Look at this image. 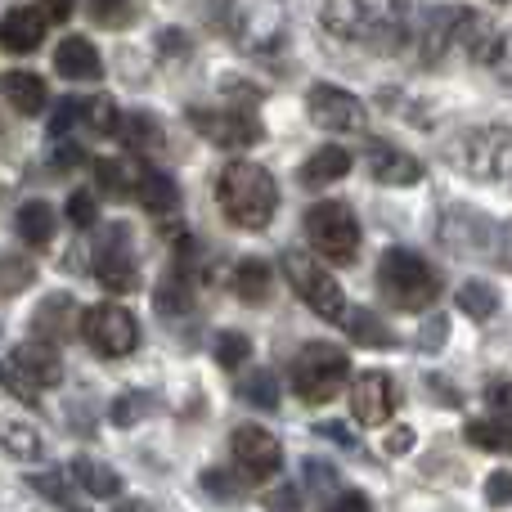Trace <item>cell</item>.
Returning <instances> with one entry per match:
<instances>
[{"label": "cell", "instance_id": "cell-1", "mask_svg": "<svg viewBox=\"0 0 512 512\" xmlns=\"http://www.w3.org/2000/svg\"><path fill=\"white\" fill-rule=\"evenodd\" d=\"M324 27L337 41L364 45L373 54H396L409 32L405 0H324Z\"/></svg>", "mask_w": 512, "mask_h": 512}, {"label": "cell", "instance_id": "cell-2", "mask_svg": "<svg viewBox=\"0 0 512 512\" xmlns=\"http://www.w3.org/2000/svg\"><path fill=\"white\" fill-rule=\"evenodd\" d=\"M216 203H221L225 221L239 225V230H265L279 212V185L265 167L234 158L225 162L221 180H216Z\"/></svg>", "mask_w": 512, "mask_h": 512}, {"label": "cell", "instance_id": "cell-3", "mask_svg": "<svg viewBox=\"0 0 512 512\" xmlns=\"http://www.w3.org/2000/svg\"><path fill=\"white\" fill-rule=\"evenodd\" d=\"M221 23H225V32H230V41L239 45L243 54H256V59L279 54L292 32L288 0H225Z\"/></svg>", "mask_w": 512, "mask_h": 512}, {"label": "cell", "instance_id": "cell-4", "mask_svg": "<svg viewBox=\"0 0 512 512\" xmlns=\"http://www.w3.org/2000/svg\"><path fill=\"white\" fill-rule=\"evenodd\" d=\"M486 41H490V27L463 5H436V9H427L423 23H418L423 63H441L445 54H454V50H472V59H481Z\"/></svg>", "mask_w": 512, "mask_h": 512}, {"label": "cell", "instance_id": "cell-5", "mask_svg": "<svg viewBox=\"0 0 512 512\" xmlns=\"http://www.w3.org/2000/svg\"><path fill=\"white\" fill-rule=\"evenodd\" d=\"M378 292L396 310H427L441 297V274L432 261H423L409 248H391L378 261Z\"/></svg>", "mask_w": 512, "mask_h": 512}, {"label": "cell", "instance_id": "cell-6", "mask_svg": "<svg viewBox=\"0 0 512 512\" xmlns=\"http://www.w3.org/2000/svg\"><path fill=\"white\" fill-rule=\"evenodd\" d=\"M450 167L472 180H508L512 176V131L508 126H472L445 144Z\"/></svg>", "mask_w": 512, "mask_h": 512}, {"label": "cell", "instance_id": "cell-7", "mask_svg": "<svg viewBox=\"0 0 512 512\" xmlns=\"http://www.w3.org/2000/svg\"><path fill=\"white\" fill-rule=\"evenodd\" d=\"M346 378H351V355L333 342H310L292 360V387L306 405H328L342 396Z\"/></svg>", "mask_w": 512, "mask_h": 512}, {"label": "cell", "instance_id": "cell-8", "mask_svg": "<svg viewBox=\"0 0 512 512\" xmlns=\"http://www.w3.org/2000/svg\"><path fill=\"white\" fill-rule=\"evenodd\" d=\"M301 230H306L310 248L324 261L346 265L360 252V221H355V212L346 203H315L306 212V221H301Z\"/></svg>", "mask_w": 512, "mask_h": 512}, {"label": "cell", "instance_id": "cell-9", "mask_svg": "<svg viewBox=\"0 0 512 512\" xmlns=\"http://www.w3.org/2000/svg\"><path fill=\"white\" fill-rule=\"evenodd\" d=\"M0 382H5V391H14L18 400L36 405V396H41L45 387H59L63 382V360L54 346L23 342V346H14L9 364H0Z\"/></svg>", "mask_w": 512, "mask_h": 512}, {"label": "cell", "instance_id": "cell-10", "mask_svg": "<svg viewBox=\"0 0 512 512\" xmlns=\"http://www.w3.org/2000/svg\"><path fill=\"white\" fill-rule=\"evenodd\" d=\"M283 274H288L292 292H297V297L306 301V306L315 310L319 319H328V324L342 328V319H346V297H342L337 279L324 270V265H315L306 252H283Z\"/></svg>", "mask_w": 512, "mask_h": 512}, {"label": "cell", "instance_id": "cell-11", "mask_svg": "<svg viewBox=\"0 0 512 512\" xmlns=\"http://www.w3.org/2000/svg\"><path fill=\"white\" fill-rule=\"evenodd\" d=\"M189 122L203 140H212L216 149H252L261 140V122H256L252 99L248 104H216V108H189Z\"/></svg>", "mask_w": 512, "mask_h": 512}, {"label": "cell", "instance_id": "cell-12", "mask_svg": "<svg viewBox=\"0 0 512 512\" xmlns=\"http://www.w3.org/2000/svg\"><path fill=\"white\" fill-rule=\"evenodd\" d=\"M77 328H81V337L104 355V360H122V355H131L135 346H140V324H135V315L126 306H117V301H104V306L81 310Z\"/></svg>", "mask_w": 512, "mask_h": 512}, {"label": "cell", "instance_id": "cell-13", "mask_svg": "<svg viewBox=\"0 0 512 512\" xmlns=\"http://www.w3.org/2000/svg\"><path fill=\"white\" fill-rule=\"evenodd\" d=\"M90 265H95V279L104 283L108 292H135L140 288V270H135V248H131V230H126V225H108V230H99Z\"/></svg>", "mask_w": 512, "mask_h": 512}, {"label": "cell", "instance_id": "cell-14", "mask_svg": "<svg viewBox=\"0 0 512 512\" xmlns=\"http://www.w3.org/2000/svg\"><path fill=\"white\" fill-rule=\"evenodd\" d=\"M306 113H310V122H315L319 131H342V135H360L364 122H369L360 99H355L351 90H342V86H328V81L310 86Z\"/></svg>", "mask_w": 512, "mask_h": 512}, {"label": "cell", "instance_id": "cell-15", "mask_svg": "<svg viewBox=\"0 0 512 512\" xmlns=\"http://www.w3.org/2000/svg\"><path fill=\"white\" fill-rule=\"evenodd\" d=\"M234 472H243L248 481H265L283 468V445L274 441V432H265L261 423H243L230 436Z\"/></svg>", "mask_w": 512, "mask_h": 512}, {"label": "cell", "instance_id": "cell-16", "mask_svg": "<svg viewBox=\"0 0 512 512\" xmlns=\"http://www.w3.org/2000/svg\"><path fill=\"white\" fill-rule=\"evenodd\" d=\"M351 409L360 427H387L396 418V382L382 369H364L351 387Z\"/></svg>", "mask_w": 512, "mask_h": 512}, {"label": "cell", "instance_id": "cell-17", "mask_svg": "<svg viewBox=\"0 0 512 512\" xmlns=\"http://www.w3.org/2000/svg\"><path fill=\"white\" fill-rule=\"evenodd\" d=\"M77 324H81V315H77V301H72L68 292L45 297L32 315V333H36V342H45V346L68 342V337L77 333Z\"/></svg>", "mask_w": 512, "mask_h": 512}, {"label": "cell", "instance_id": "cell-18", "mask_svg": "<svg viewBox=\"0 0 512 512\" xmlns=\"http://www.w3.org/2000/svg\"><path fill=\"white\" fill-rule=\"evenodd\" d=\"M45 41V14L32 5H14L0 18V50L9 54H32Z\"/></svg>", "mask_w": 512, "mask_h": 512}, {"label": "cell", "instance_id": "cell-19", "mask_svg": "<svg viewBox=\"0 0 512 512\" xmlns=\"http://www.w3.org/2000/svg\"><path fill=\"white\" fill-rule=\"evenodd\" d=\"M131 198H140V207H149L153 216H171L180 207V189L167 171H153L144 162H135V185H131Z\"/></svg>", "mask_w": 512, "mask_h": 512}, {"label": "cell", "instance_id": "cell-20", "mask_svg": "<svg viewBox=\"0 0 512 512\" xmlns=\"http://www.w3.org/2000/svg\"><path fill=\"white\" fill-rule=\"evenodd\" d=\"M54 72L68 81H99L104 77V59L86 36H68V41L54 50Z\"/></svg>", "mask_w": 512, "mask_h": 512}, {"label": "cell", "instance_id": "cell-21", "mask_svg": "<svg viewBox=\"0 0 512 512\" xmlns=\"http://www.w3.org/2000/svg\"><path fill=\"white\" fill-rule=\"evenodd\" d=\"M369 171H373V180H382V185H418V180H423V162L409 158V153L396 149V144H373Z\"/></svg>", "mask_w": 512, "mask_h": 512}, {"label": "cell", "instance_id": "cell-22", "mask_svg": "<svg viewBox=\"0 0 512 512\" xmlns=\"http://www.w3.org/2000/svg\"><path fill=\"white\" fill-rule=\"evenodd\" d=\"M68 477L77 481L81 495H90V499H117L122 495V477H117L104 459H86V454H81V459H72Z\"/></svg>", "mask_w": 512, "mask_h": 512}, {"label": "cell", "instance_id": "cell-23", "mask_svg": "<svg viewBox=\"0 0 512 512\" xmlns=\"http://www.w3.org/2000/svg\"><path fill=\"white\" fill-rule=\"evenodd\" d=\"M0 95L23 117H36L45 108V99H50L45 95V81L36 77V72H5V77H0Z\"/></svg>", "mask_w": 512, "mask_h": 512}, {"label": "cell", "instance_id": "cell-24", "mask_svg": "<svg viewBox=\"0 0 512 512\" xmlns=\"http://www.w3.org/2000/svg\"><path fill=\"white\" fill-rule=\"evenodd\" d=\"M346 171H351V153L337 149V144H324V149H315L310 162L301 167V185L324 189V185H333V180H342Z\"/></svg>", "mask_w": 512, "mask_h": 512}, {"label": "cell", "instance_id": "cell-25", "mask_svg": "<svg viewBox=\"0 0 512 512\" xmlns=\"http://www.w3.org/2000/svg\"><path fill=\"white\" fill-rule=\"evenodd\" d=\"M14 230H18V239H23L27 248H45V243L54 239V207L41 203V198L23 203L18 207V216H14Z\"/></svg>", "mask_w": 512, "mask_h": 512}, {"label": "cell", "instance_id": "cell-26", "mask_svg": "<svg viewBox=\"0 0 512 512\" xmlns=\"http://www.w3.org/2000/svg\"><path fill=\"white\" fill-rule=\"evenodd\" d=\"M342 328H346V333H351L360 346H396V333H391V328L382 324L378 315H369V310H360V306H346Z\"/></svg>", "mask_w": 512, "mask_h": 512}, {"label": "cell", "instance_id": "cell-27", "mask_svg": "<svg viewBox=\"0 0 512 512\" xmlns=\"http://www.w3.org/2000/svg\"><path fill=\"white\" fill-rule=\"evenodd\" d=\"M230 288L239 292V301H252V306H261V301L270 297V288H274V274H270V265H265V261H243L239 270H234Z\"/></svg>", "mask_w": 512, "mask_h": 512}, {"label": "cell", "instance_id": "cell-28", "mask_svg": "<svg viewBox=\"0 0 512 512\" xmlns=\"http://www.w3.org/2000/svg\"><path fill=\"white\" fill-rule=\"evenodd\" d=\"M468 441L490 454H512V423L508 418H477L468 423Z\"/></svg>", "mask_w": 512, "mask_h": 512}, {"label": "cell", "instance_id": "cell-29", "mask_svg": "<svg viewBox=\"0 0 512 512\" xmlns=\"http://www.w3.org/2000/svg\"><path fill=\"white\" fill-rule=\"evenodd\" d=\"M95 180H99V189H104V194L131 198L135 162H131V158H99V162H95Z\"/></svg>", "mask_w": 512, "mask_h": 512}, {"label": "cell", "instance_id": "cell-30", "mask_svg": "<svg viewBox=\"0 0 512 512\" xmlns=\"http://www.w3.org/2000/svg\"><path fill=\"white\" fill-rule=\"evenodd\" d=\"M239 396L256 409H279V378H274L270 369H256L239 382Z\"/></svg>", "mask_w": 512, "mask_h": 512}, {"label": "cell", "instance_id": "cell-31", "mask_svg": "<svg viewBox=\"0 0 512 512\" xmlns=\"http://www.w3.org/2000/svg\"><path fill=\"white\" fill-rule=\"evenodd\" d=\"M189 306H194V288H189L185 270H176L171 279L158 283V310L162 315H189Z\"/></svg>", "mask_w": 512, "mask_h": 512}, {"label": "cell", "instance_id": "cell-32", "mask_svg": "<svg viewBox=\"0 0 512 512\" xmlns=\"http://www.w3.org/2000/svg\"><path fill=\"white\" fill-rule=\"evenodd\" d=\"M0 445H5L14 459H41V436H36V427L27 423H0Z\"/></svg>", "mask_w": 512, "mask_h": 512}, {"label": "cell", "instance_id": "cell-33", "mask_svg": "<svg viewBox=\"0 0 512 512\" xmlns=\"http://www.w3.org/2000/svg\"><path fill=\"white\" fill-rule=\"evenodd\" d=\"M477 63H486L499 81H512V27H504V32H490V41H486V50H481Z\"/></svg>", "mask_w": 512, "mask_h": 512}, {"label": "cell", "instance_id": "cell-34", "mask_svg": "<svg viewBox=\"0 0 512 512\" xmlns=\"http://www.w3.org/2000/svg\"><path fill=\"white\" fill-rule=\"evenodd\" d=\"M459 306H463V315H472V319H490L499 310V292L490 288V283H463L459 288Z\"/></svg>", "mask_w": 512, "mask_h": 512}, {"label": "cell", "instance_id": "cell-35", "mask_svg": "<svg viewBox=\"0 0 512 512\" xmlns=\"http://www.w3.org/2000/svg\"><path fill=\"white\" fill-rule=\"evenodd\" d=\"M113 135H122V144H131V149H149V144H158V126H153L149 113L117 117V131Z\"/></svg>", "mask_w": 512, "mask_h": 512}, {"label": "cell", "instance_id": "cell-36", "mask_svg": "<svg viewBox=\"0 0 512 512\" xmlns=\"http://www.w3.org/2000/svg\"><path fill=\"white\" fill-rule=\"evenodd\" d=\"M81 122H86L95 135H113V131H117V108H113V99H108V95L81 99Z\"/></svg>", "mask_w": 512, "mask_h": 512}, {"label": "cell", "instance_id": "cell-37", "mask_svg": "<svg viewBox=\"0 0 512 512\" xmlns=\"http://www.w3.org/2000/svg\"><path fill=\"white\" fill-rule=\"evenodd\" d=\"M90 5V18H95L99 27H131L135 23V5L131 0H86Z\"/></svg>", "mask_w": 512, "mask_h": 512}, {"label": "cell", "instance_id": "cell-38", "mask_svg": "<svg viewBox=\"0 0 512 512\" xmlns=\"http://www.w3.org/2000/svg\"><path fill=\"white\" fill-rule=\"evenodd\" d=\"M149 409H158V400L149 396V391H131V396H117L113 400V423L117 427H135Z\"/></svg>", "mask_w": 512, "mask_h": 512}, {"label": "cell", "instance_id": "cell-39", "mask_svg": "<svg viewBox=\"0 0 512 512\" xmlns=\"http://www.w3.org/2000/svg\"><path fill=\"white\" fill-rule=\"evenodd\" d=\"M32 279H36L32 261H23V256H0V292H23Z\"/></svg>", "mask_w": 512, "mask_h": 512}, {"label": "cell", "instance_id": "cell-40", "mask_svg": "<svg viewBox=\"0 0 512 512\" xmlns=\"http://www.w3.org/2000/svg\"><path fill=\"white\" fill-rule=\"evenodd\" d=\"M248 355H252V342L243 333H221L216 337V360H221V369H239Z\"/></svg>", "mask_w": 512, "mask_h": 512}, {"label": "cell", "instance_id": "cell-41", "mask_svg": "<svg viewBox=\"0 0 512 512\" xmlns=\"http://www.w3.org/2000/svg\"><path fill=\"white\" fill-rule=\"evenodd\" d=\"M32 490H41L45 499H54V504H63L68 512H86L81 504H72V499H68V481H63L59 472H41V477H32Z\"/></svg>", "mask_w": 512, "mask_h": 512}, {"label": "cell", "instance_id": "cell-42", "mask_svg": "<svg viewBox=\"0 0 512 512\" xmlns=\"http://www.w3.org/2000/svg\"><path fill=\"white\" fill-rule=\"evenodd\" d=\"M68 221L77 225V230H90V225L99 221V203H95V194H86V189H77V194L68 198Z\"/></svg>", "mask_w": 512, "mask_h": 512}, {"label": "cell", "instance_id": "cell-43", "mask_svg": "<svg viewBox=\"0 0 512 512\" xmlns=\"http://www.w3.org/2000/svg\"><path fill=\"white\" fill-rule=\"evenodd\" d=\"M306 481H310V495H319V499H333L337 490H342L333 477V468H324V463H315V459L306 463Z\"/></svg>", "mask_w": 512, "mask_h": 512}, {"label": "cell", "instance_id": "cell-44", "mask_svg": "<svg viewBox=\"0 0 512 512\" xmlns=\"http://www.w3.org/2000/svg\"><path fill=\"white\" fill-rule=\"evenodd\" d=\"M486 504H495V508L512 504V472H490L486 477Z\"/></svg>", "mask_w": 512, "mask_h": 512}, {"label": "cell", "instance_id": "cell-45", "mask_svg": "<svg viewBox=\"0 0 512 512\" xmlns=\"http://www.w3.org/2000/svg\"><path fill=\"white\" fill-rule=\"evenodd\" d=\"M486 400H490V409H495V418H508V423H512V382H508V378L490 382V387H486Z\"/></svg>", "mask_w": 512, "mask_h": 512}, {"label": "cell", "instance_id": "cell-46", "mask_svg": "<svg viewBox=\"0 0 512 512\" xmlns=\"http://www.w3.org/2000/svg\"><path fill=\"white\" fill-rule=\"evenodd\" d=\"M77 122H81V99H63V104L54 108V122H50V131H54V135H68Z\"/></svg>", "mask_w": 512, "mask_h": 512}, {"label": "cell", "instance_id": "cell-47", "mask_svg": "<svg viewBox=\"0 0 512 512\" xmlns=\"http://www.w3.org/2000/svg\"><path fill=\"white\" fill-rule=\"evenodd\" d=\"M324 512H373V508H369V499H364L360 490H337V495L328 499Z\"/></svg>", "mask_w": 512, "mask_h": 512}, {"label": "cell", "instance_id": "cell-48", "mask_svg": "<svg viewBox=\"0 0 512 512\" xmlns=\"http://www.w3.org/2000/svg\"><path fill=\"white\" fill-rule=\"evenodd\" d=\"M265 508H270V512H301V495L292 486H279V490H270V495H265Z\"/></svg>", "mask_w": 512, "mask_h": 512}, {"label": "cell", "instance_id": "cell-49", "mask_svg": "<svg viewBox=\"0 0 512 512\" xmlns=\"http://www.w3.org/2000/svg\"><path fill=\"white\" fill-rule=\"evenodd\" d=\"M203 486L212 490L216 499H239V490H234V481L225 477V472H203Z\"/></svg>", "mask_w": 512, "mask_h": 512}, {"label": "cell", "instance_id": "cell-50", "mask_svg": "<svg viewBox=\"0 0 512 512\" xmlns=\"http://www.w3.org/2000/svg\"><path fill=\"white\" fill-rule=\"evenodd\" d=\"M72 5H77V0H41L45 23H63V18H72Z\"/></svg>", "mask_w": 512, "mask_h": 512}, {"label": "cell", "instance_id": "cell-51", "mask_svg": "<svg viewBox=\"0 0 512 512\" xmlns=\"http://www.w3.org/2000/svg\"><path fill=\"white\" fill-rule=\"evenodd\" d=\"M319 436H328V441H337L342 450H360V441H355L346 427H337V423H319Z\"/></svg>", "mask_w": 512, "mask_h": 512}, {"label": "cell", "instance_id": "cell-52", "mask_svg": "<svg viewBox=\"0 0 512 512\" xmlns=\"http://www.w3.org/2000/svg\"><path fill=\"white\" fill-rule=\"evenodd\" d=\"M158 45H162V54H176V59H180V54H185V36H180V32H162L158 36Z\"/></svg>", "mask_w": 512, "mask_h": 512}, {"label": "cell", "instance_id": "cell-53", "mask_svg": "<svg viewBox=\"0 0 512 512\" xmlns=\"http://www.w3.org/2000/svg\"><path fill=\"white\" fill-rule=\"evenodd\" d=\"M117 512H153V508L144 504V499H122V504H117Z\"/></svg>", "mask_w": 512, "mask_h": 512}]
</instances>
